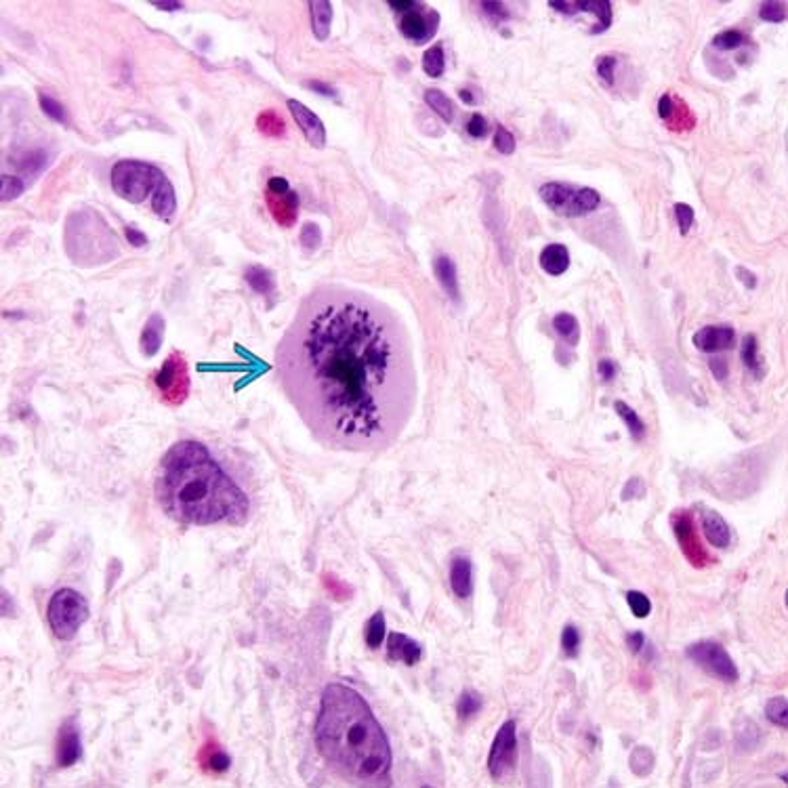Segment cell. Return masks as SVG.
<instances>
[{
  "instance_id": "1",
  "label": "cell",
  "mask_w": 788,
  "mask_h": 788,
  "mask_svg": "<svg viewBox=\"0 0 788 788\" xmlns=\"http://www.w3.org/2000/svg\"><path fill=\"white\" fill-rule=\"evenodd\" d=\"M276 370L313 437L333 450L389 448L417 404L404 324L345 286H318L301 301L278 343Z\"/></svg>"
},
{
  "instance_id": "2",
  "label": "cell",
  "mask_w": 788,
  "mask_h": 788,
  "mask_svg": "<svg viewBox=\"0 0 788 788\" xmlns=\"http://www.w3.org/2000/svg\"><path fill=\"white\" fill-rule=\"evenodd\" d=\"M156 499L181 523H242L248 499L202 444L183 439L162 456L156 473Z\"/></svg>"
},
{
  "instance_id": "3",
  "label": "cell",
  "mask_w": 788,
  "mask_h": 788,
  "mask_svg": "<svg viewBox=\"0 0 788 788\" xmlns=\"http://www.w3.org/2000/svg\"><path fill=\"white\" fill-rule=\"evenodd\" d=\"M315 742L330 769L347 782L360 786L389 782V742L366 700L355 690L343 683H330L324 690Z\"/></svg>"
},
{
  "instance_id": "4",
  "label": "cell",
  "mask_w": 788,
  "mask_h": 788,
  "mask_svg": "<svg viewBox=\"0 0 788 788\" xmlns=\"http://www.w3.org/2000/svg\"><path fill=\"white\" fill-rule=\"evenodd\" d=\"M65 248L74 263L97 265L118 255V242L105 221L91 211L74 213L65 227Z\"/></svg>"
},
{
  "instance_id": "5",
  "label": "cell",
  "mask_w": 788,
  "mask_h": 788,
  "mask_svg": "<svg viewBox=\"0 0 788 788\" xmlns=\"http://www.w3.org/2000/svg\"><path fill=\"white\" fill-rule=\"evenodd\" d=\"M162 173L147 162L120 160L112 169V187L127 202L141 204L152 189H156Z\"/></svg>"
},
{
  "instance_id": "6",
  "label": "cell",
  "mask_w": 788,
  "mask_h": 788,
  "mask_svg": "<svg viewBox=\"0 0 788 788\" xmlns=\"http://www.w3.org/2000/svg\"><path fill=\"white\" fill-rule=\"evenodd\" d=\"M47 616H49V625H51L53 633L59 639L70 641L76 637L80 627L87 622L89 603L80 593H76L72 589H61L51 597Z\"/></svg>"
},
{
  "instance_id": "7",
  "label": "cell",
  "mask_w": 788,
  "mask_h": 788,
  "mask_svg": "<svg viewBox=\"0 0 788 788\" xmlns=\"http://www.w3.org/2000/svg\"><path fill=\"white\" fill-rule=\"evenodd\" d=\"M541 198L549 209L563 217H580L597 211L599 194L591 187H576L570 183H547L541 187Z\"/></svg>"
},
{
  "instance_id": "8",
  "label": "cell",
  "mask_w": 788,
  "mask_h": 788,
  "mask_svg": "<svg viewBox=\"0 0 788 788\" xmlns=\"http://www.w3.org/2000/svg\"><path fill=\"white\" fill-rule=\"evenodd\" d=\"M154 383H156L164 404H169V406L183 404L185 397L189 395V368H187L183 353L173 351L167 360H164Z\"/></svg>"
},
{
  "instance_id": "9",
  "label": "cell",
  "mask_w": 788,
  "mask_h": 788,
  "mask_svg": "<svg viewBox=\"0 0 788 788\" xmlns=\"http://www.w3.org/2000/svg\"><path fill=\"white\" fill-rule=\"evenodd\" d=\"M687 658H692L696 665H700L704 671H709L711 675L734 683L738 681V669L734 665V660L729 654L713 641H700L687 647Z\"/></svg>"
},
{
  "instance_id": "10",
  "label": "cell",
  "mask_w": 788,
  "mask_h": 788,
  "mask_svg": "<svg viewBox=\"0 0 788 788\" xmlns=\"http://www.w3.org/2000/svg\"><path fill=\"white\" fill-rule=\"evenodd\" d=\"M267 209L271 217L278 221L282 227H293L297 221V209H299V198L297 194L288 187V181L282 177H273L267 183V194H265Z\"/></svg>"
},
{
  "instance_id": "11",
  "label": "cell",
  "mask_w": 788,
  "mask_h": 788,
  "mask_svg": "<svg viewBox=\"0 0 788 788\" xmlns=\"http://www.w3.org/2000/svg\"><path fill=\"white\" fill-rule=\"evenodd\" d=\"M515 763H517V734H515V723L507 721L492 742L488 767L492 778H503L515 767Z\"/></svg>"
},
{
  "instance_id": "12",
  "label": "cell",
  "mask_w": 788,
  "mask_h": 788,
  "mask_svg": "<svg viewBox=\"0 0 788 788\" xmlns=\"http://www.w3.org/2000/svg\"><path fill=\"white\" fill-rule=\"evenodd\" d=\"M437 25H439V15L433 9H427L423 5L408 11L400 19V32L408 40H412L414 45H423L427 40H431L437 32Z\"/></svg>"
},
{
  "instance_id": "13",
  "label": "cell",
  "mask_w": 788,
  "mask_h": 788,
  "mask_svg": "<svg viewBox=\"0 0 788 788\" xmlns=\"http://www.w3.org/2000/svg\"><path fill=\"white\" fill-rule=\"evenodd\" d=\"M288 110H290V114H293L295 122L299 124V129L303 131L305 139H307L313 147H324V143H326V131H324L322 120H320L311 110H307L301 101H295V99H288Z\"/></svg>"
},
{
  "instance_id": "14",
  "label": "cell",
  "mask_w": 788,
  "mask_h": 788,
  "mask_svg": "<svg viewBox=\"0 0 788 788\" xmlns=\"http://www.w3.org/2000/svg\"><path fill=\"white\" fill-rule=\"evenodd\" d=\"M736 341V333L732 326H704L694 335V345L700 351L715 353L729 349Z\"/></svg>"
},
{
  "instance_id": "15",
  "label": "cell",
  "mask_w": 788,
  "mask_h": 788,
  "mask_svg": "<svg viewBox=\"0 0 788 788\" xmlns=\"http://www.w3.org/2000/svg\"><path fill=\"white\" fill-rule=\"evenodd\" d=\"M82 755V744H80V734L78 727L68 721L61 725L59 736H57V763L61 767L74 765Z\"/></svg>"
},
{
  "instance_id": "16",
  "label": "cell",
  "mask_w": 788,
  "mask_h": 788,
  "mask_svg": "<svg viewBox=\"0 0 788 788\" xmlns=\"http://www.w3.org/2000/svg\"><path fill=\"white\" fill-rule=\"evenodd\" d=\"M450 587L456 597L467 599L473 593V563L469 557H454L450 563Z\"/></svg>"
},
{
  "instance_id": "17",
  "label": "cell",
  "mask_w": 788,
  "mask_h": 788,
  "mask_svg": "<svg viewBox=\"0 0 788 788\" xmlns=\"http://www.w3.org/2000/svg\"><path fill=\"white\" fill-rule=\"evenodd\" d=\"M387 654L389 660H402L408 667H412L423 658V645L402 633H393L387 641Z\"/></svg>"
},
{
  "instance_id": "18",
  "label": "cell",
  "mask_w": 788,
  "mask_h": 788,
  "mask_svg": "<svg viewBox=\"0 0 788 788\" xmlns=\"http://www.w3.org/2000/svg\"><path fill=\"white\" fill-rule=\"evenodd\" d=\"M152 209H154V213H156L160 219H164V221H169V219L175 215V211H177L175 189H173L171 181H169L167 177H164V175H162V179L158 181V185H156V189H154Z\"/></svg>"
},
{
  "instance_id": "19",
  "label": "cell",
  "mask_w": 788,
  "mask_h": 788,
  "mask_svg": "<svg viewBox=\"0 0 788 788\" xmlns=\"http://www.w3.org/2000/svg\"><path fill=\"white\" fill-rule=\"evenodd\" d=\"M702 530L707 534L709 543L717 549H725L729 545V538H732V532H729V526L725 523V519L715 513V511H707L702 513Z\"/></svg>"
},
{
  "instance_id": "20",
  "label": "cell",
  "mask_w": 788,
  "mask_h": 788,
  "mask_svg": "<svg viewBox=\"0 0 788 788\" xmlns=\"http://www.w3.org/2000/svg\"><path fill=\"white\" fill-rule=\"evenodd\" d=\"M162 339H164V318L160 313H152L143 326V333H141L143 355H147V357L156 355L160 345H162Z\"/></svg>"
},
{
  "instance_id": "21",
  "label": "cell",
  "mask_w": 788,
  "mask_h": 788,
  "mask_svg": "<svg viewBox=\"0 0 788 788\" xmlns=\"http://www.w3.org/2000/svg\"><path fill=\"white\" fill-rule=\"evenodd\" d=\"M541 267L551 276H561L570 267V251L563 244H549L541 253Z\"/></svg>"
},
{
  "instance_id": "22",
  "label": "cell",
  "mask_w": 788,
  "mask_h": 788,
  "mask_svg": "<svg viewBox=\"0 0 788 788\" xmlns=\"http://www.w3.org/2000/svg\"><path fill=\"white\" fill-rule=\"evenodd\" d=\"M433 269H435V276L442 284V288L446 290V295L452 299V301H459V278H456V265L450 257L442 255L435 259L433 263Z\"/></svg>"
},
{
  "instance_id": "23",
  "label": "cell",
  "mask_w": 788,
  "mask_h": 788,
  "mask_svg": "<svg viewBox=\"0 0 788 788\" xmlns=\"http://www.w3.org/2000/svg\"><path fill=\"white\" fill-rule=\"evenodd\" d=\"M311 11V28L318 40H326L330 34V23H333V5L326 0H313L309 3Z\"/></svg>"
},
{
  "instance_id": "24",
  "label": "cell",
  "mask_w": 788,
  "mask_h": 788,
  "mask_svg": "<svg viewBox=\"0 0 788 788\" xmlns=\"http://www.w3.org/2000/svg\"><path fill=\"white\" fill-rule=\"evenodd\" d=\"M244 278H246L248 284H251V288L255 290V293H259L263 297H271L276 293V280H273L271 271L261 267V265L248 267L244 271Z\"/></svg>"
},
{
  "instance_id": "25",
  "label": "cell",
  "mask_w": 788,
  "mask_h": 788,
  "mask_svg": "<svg viewBox=\"0 0 788 788\" xmlns=\"http://www.w3.org/2000/svg\"><path fill=\"white\" fill-rule=\"evenodd\" d=\"M257 129L265 137H282L286 133V122L276 110H265L257 118Z\"/></svg>"
},
{
  "instance_id": "26",
  "label": "cell",
  "mask_w": 788,
  "mask_h": 788,
  "mask_svg": "<svg viewBox=\"0 0 788 788\" xmlns=\"http://www.w3.org/2000/svg\"><path fill=\"white\" fill-rule=\"evenodd\" d=\"M614 408H616V412H618V417L625 421V425L629 427V433L635 437V439H641L643 435H645V425H643V421L639 419V414L629 406V404H625V402H614Z\"/></svg>"
},
{
  "instance_id": "27",
  "label": "cell",
  "mask_w": 788,
  "mask_h": 788,
  "mask_svg": "<svg viewBox=\"0 0 788 788\" xmlns=\"http://www.w3.org/2000/svg\"><path fill=\"white\" fill-rule=\"evenodd\" d=\"M425 101H427L429 107H431L435 114H439L446 122H452V120H454V103H452V99L446 97L442 91H437V89H427V91H425Z\"/></svg>"
},
{
  "instance_id": "28",
  "label": "cell",
  "mask_w": 788,
  "mask_h": 788,
  "mask_svg": "<svg viewBox=\"0 0 788 788\" xmlns=\"http://www.w3.org/2000/svg\"><path fill=\"white\" fill-rule=\"evenodd\" d=\"M574 7H576V11L580 9V11L595 13L601 19L597 32L605 30L612 23V5L608 3V0H589V3H587V0H583V3H574Z\"/></svg>"
},
{
  "instance_id": "29",
  "label": "cell",
  "mask_w": 788,
  "mask_h": 788,
  "mask_svg": "<svg viewBox=\"0 0 788 788\" xmlns=\"http://www.w3.org/2000/svg\"><path fill=\"white\" fill-rule=\"evenodd\" d=\"M364 637H366V643H368L370 650L381 647V643L385 639V616H383V612H377L375 616L368 620Z\"/></svg>"
},
{
  "instance_id": "30",
  "label": "cell",
  "mask_w": 788,
  "mask_h": 788,
  "mask_svg": "<svg viewBox=\"0 0 788 788\" xmlns=\"http://www.w3.org/2000/svg\"><path fill=\"white\" fill-rule=\"evenodd\" d=\"M553 328L557 330V335H561L570 345L578 343V322L572 313H557L553 320Z\"/></svg>"
},
{
  "instance_id": "31",
  "label": "cell",
  "mask_w": 788,
  "mask_h": 788,
  "mask_svg": "<svg viewBox=\"0 0 788 788\" xmlns=\"http://www.w3.org/2000/svg\"><path fill=\"white\" fill-rule=\"evenodd\" d=\"M444 68H446L444 49H442V45H433V47L427 49L425 55H423V70H425L431 78H437V76L444 74Z\"/></svg>"
},
{
  "instance_id": "32",
  "label": "cell",
  "mask_w": 788,
  "mask_h": 788,
  "mask_svg": "<svg viewBox=\"0 0 788 788\" xmlns=\"http://www.w3.org/2000/svg\"><path fill=\"white\" fill-rule=\"evenodd\" d=\"M765 713H767L771 723H776L784 729L788 727V702H786V698H780V696L771 698L765 707Z\"/></svg>"
},
{
  "instance_id": "33",
  "label": "cell",
  "mask_w": 788,
  "mask_h": 788,
  "mask_svg": "<svg viewBox=\"0 0 788 788\" xmlns=\"http://www.w3.org/2000/svg\"><path fill=\"white\" fill-rule=\"evenodd\" d=\"M677 536H679V543L681 547L685 549V553L690 549H696L698 553H702L700 549V541H696V534H694V528H692V519L687 515L681 517V523H677ZM704 555V553H702Z\"/></svg>"
},
{
  "instance_id": "34",
  "label": "cell",
  "mask_w": 788,
  "mask_h": 788,
  "mask_svg": "<svg viewBox=\"0 0 788 788\" xmlns=\"http://www.w3.org/2000/svg\"><path fill=\"white\" fill-rule=\"evenodd\" d=\"M479 709H481V698H479V694H475V692H465V694H461L459 704H456V711H459V717H461V719H469V717H473Z\"/></svg>"
},
{
  "instance_id": "35",
  "label": "cell",
  "mask_w": 788,
  "mask_h": 788,
  "mask_svg": "<svg viewBox=\"0 0 788 788\" xmlns=\"http://www.w3.org/2000/svg\"><path fill=\"white\" fill-rule=\"evenodd\" d=\"M746 43V36L738 30H727V32H721L713 38V45L721 51H732V49H738Z\"/></svg>"
},
{
  "instance_id": "36",
  "label": "cell",
  "mask_w": 788,
  "mask_h": 788,
  "mask_svg": "<svg viewBox=\"0 0 788 788\" xmlns=\"http://www.w3.org/2000/svg\"><path fill=\"white\" fill-rule=\"evenodd\" d=\"M38 101H40V107L45 110V114L47 116H51L53 120H57V122H68V114H65V110H63V105L59 103V101H55L51 95H47V93H40L38 95Z\"/></svg>"
},
{
  "instance_id": "37",
  "label": "cell",
  "mask_w": 788,
  "mask_h": 788,
  "mask_svg": "<svg viewBox=\"0 0 788 788\" xmlns=\"http://www.w3.org/2000/svg\"><path fill=\"white\" fill-rule=\"evenodd\" d=\"M204 755H209V759H206V761L202 759V763L209 769H213V771H223V769L229 767V757L221 749H215V746H213V751H209V746H206Z\"/></svg>"
},
{
  "instance_id": "38",
  "label": "cell",
  "mask_w": 788,
  "mask_h": 788,
  "mask_svg": "<svg viewBox=\"0 0 788 788\" xmlns=\"http://www.w3.org/2000/svg\"><path fill=\"white\" fill-rule=\"evenodd\" d=\"M627 601H629V605H631V610H633V614H635L637 618H645V616L652 612V603H650V599H647L643 593H639V591H631V593L627 595Z\"/></svg>"
},
{
  "instance_id": "39",
  "label": "cell",
  "mask_w": 788,
  "mask_h": 788,
  "mask_svg": "<svg viewBox=\"0 0 788 788\" xmlns=\"http://www.w3.org/2000/svg\"><path fill=\"white\" fill-rule=\"evenodd\" d=\"M494 147L499 149L501 154H513L515 152V137L505 129V127H496V135H494Z\"/></svg>"
},
{
  "instance_id": "40",
  "label": "cell",
  "mask_w": 788,
  "mask_h": 788,
  "mask_svg": "<svg viewBox=\"0 0 788 788\" xmlns=\"http://www.w3.org/2000/svg\"><path fill=\"white\" fill-rule=\"evenodd\" d=\"M301 244L305 246V251H315L322 244V231L315 223H305L301 231Z\"/></svg>"
},
{
  "instance_id": "41",
  "label": "cell",
  "mask_w": 788,
  "mask_h": 788,
  "mask_svg": "<svg viewBox=\"0 0 788 788\" xmlns=\"http://www.w3.org/2000/svg\"><path fill=\"white\" fill-rule=\"evenodd\" d=\"M742 360L751 370H757V339L755 335H746L742 341Z\"/></svg>"
},
{
  "instance_id": "42",
  "label": "cell",
  "mask_w": 788,
  "mask_h": 788,
  "mask_svg": "<svg viewBox=\"0 0 788 788\" xmlns=\"http://www.w3.org/2000/svg\"><path fill=\"white\" fill-rule=\"evenodd\" d=\"M759 15H761V19H765V21L782 23V21L786 19V7L780 5V3H765V5H761Z\"/></svg>"
},
{
  "instance_id": "43",
  "label": "cell",
  "mask_w": 788,
  "mask_h": 788,
  "mask_svg": "<svg viewBox=\"0 0 788 788\" xmlns=\"http://www.w3.org/2000/svg\"><path fill=\"white\" fill-rule=\"evenodd\" d=\"M578 645H580V633L576 627H566L563 633H561V647L568 656H576L578 652Z\"/></svg>"
},
{
  "instance_id": "44",
  "label": "cell",
  "mask_w": 788,
  "mask_h": 788,
  "mask_svg": "<svg viewBox=\"0 0 788 788\" xmlns=\"http://www.w3.org/2000/svg\"><path fill=\"white\" fill-rule=\"evenodd\" d=\"M23 191V181L19 177L3 175V200H15Z\"/></svg>"
},
{
  "instance_id": "45",
  "label": "cell",
  "mask_w": 788,
  "mask_h": 788,
  "mask_svg": "<svg viewBox=\"0 0 788 788\" xmlns=\"http://www.w3.org/2000/svg\"><path fill=\"white\" fill-rule=\"evenodd\" d=\"M675 215H677V223H679V229L681 234H687L692 223H694V211L690 204H675Z\"/></svg>"
},
{
  "instance_id": "46",
  "label": "cell",
  "mask_w": 788,
  "mask_h": 788,
  "mask_svg": "<svg viewBox=\"0 0 788 788\" xmlns=\"http://www.w3.org/2000/svg\"><path fill=\"white\" fill-rule=\"evenodd\" d=\"M614 68H616V57L603 55V57L597 59V74L608 82V85H612V82H614Z\"/></svg>"
},
{
  "instance_id": "47",
  "label": "cell",
  "mask_w": 788,
  "mask_h": 788,
  "mask_svg": "<svg viewBox=\"0 0 788 788\" xmlns=\"http://www.w3.org/2000/svg\"><path fill=\"white\" fill-rule=\"evenodd\" d=\"M467 133H469L473 139L486 137V135H488V122H486V118L479 116V114H473L471 120L467 122Z\"/></svg>"
},
{
  "instance_id": "48",
  "label": "cell",
  "mask_w": 788,
  "mask_h": 788,
  "mask_svg": "<svg viewBox=\"0 0 788 788\" xmlns=\"http://www.w3.org/2000/svg\"><path fill=\"white\" fill-rule=\"evenodd\" d=\"M481 9H484V13L490 15L496 23L509 19V11L505 9L503 3H481Z\"/></svg>"
},
{
  "instance_id": "49",
  "label": "cell",
  "mask_w": 788,
  "mask_h": 788,
  "mask_svg": "<svg viewBox=\"0 0 788 788\" xmlns=\"http://www.w3.org/2000/svg\"><path fill=\"white\" fill-rule=\"evenodd\" d=\"M127 240H129V244H133L135 248H139V246H145L147 244V238H145V234L143 231H139L137 227H133V225H127Z\"/></svg>"
},
{
  "instance_id": "50",
  "label": "cell",
  "mask_w": 788,
  "mask_h": 788,
  "mask_svg": "<svg viewBox=\"0 0 788 788\" xmlns=\"http://www.w3.org/2000/svg\"><path fill=\"white\" fill-rule=\"evenodd\" d=\"M597 370H599V375H601L603 381H612L616 377V364H614V360H601Z\"/></svg>"
},
{
  "instance_id": "51",
  "label": "cell",
  "mask_w": 788,
  "mask_h": 788,
  "mask_svg": "<svg viewBox=\"0 0 788 788\" xmlns=\"http://www.w3.org/2000/svg\"><path fill=\"white\" fill-rule=\"evenodd\" d=\"M307 87H309V89H313V91H318L320 95L337 97V89H333L330 85H324V82H318V80H313V82H307Z\"/></svg>"
},
{
  "instance_id": "52",
  "label": "cell",
  "mask_w": 788,
  "mask_h": 788,
  "mask_svg": "<svg viewBox=\"0 0 788 788\" xmlns=\"http://www.w3.org/2000/svg\"><path fill=\"white\" fill-rule=\"evenodd\" d=\"M671 112H673L671 97H669V95L660 97V101H658V114H660L662 118H671Z\"/></svg>"
},
{
  "instance_id": "53",
  "label": "cell",
  "mask_w": 788,
  "mask_h": 788,
  "mask_svg": "<svg viewBox=\"0 0 788 788\" xmlns=\"http://www.w3.org/2000/svg\"><path fill=\"white\" fill-rule=\"evenodd\" d=\"M711 368H713V372H715V375H717L719 379H725L727 364H725V360H723V357H717V360H713V362H711Z\"/></svg>"
},
{
  "instance_id": "54",
  "label": "cell",
  "mask_w": 788,
  "mask_h": 788,
  "mask_svg": "<svg viewBox=\"0 0 788 788\" xmlns=\"http://www.w3.org/2000/svg\"><path fill=\"white\" fill-rule=\"evenodd\" d=\"M629 645L633 647V652H639L645 645V637L641 633H631L629 635Z\"/></svg>"
},
{
  "instance_id": "55",
  "label": "cell",
  "mask_w": 788,
  "mask_h": 788,
  "mask_svg": "<svg viewBox=\"0 0 788 788\" xmlns=\"http://www.w3.org/2000/svg\"><path fill=\"white\" fill-rule=\"evenodd\" d=\"M389 7L393 9V11H404V13H408V11H412V9H417L419 7V3H395V0H391L389 3Z\"/></svg>"
},
{
  "instance_id": "56",
  "label": "cell",
  "mask_w": 788,
  "mask_h": 788,
  "mask_svg": "<svg viewBox=\"0 0 788 788\" xmlns=\"http://www.w3.org/2000/svg\"><path fill=\"white\" fill-rule=\"evenodd\" d=\"M152 5H154V7H158V9H164V11H175V9H181V3H164V0H154Z\"/></svg>"
},
{
  "instance_id": "57",
  "label": "cell",
  "mask_w": 788,
  "mask_h": 788,
  "mask_svg": "<svg viewBox=\"0 0 788 788\" xmlns=\"http://www.w3.org/2000/svg\"><path fill=\"white\" fill-rule=\"evenodd\" d=\"M738 273H740V276H744V278H742V282H744L746 286H751V288H753V286L757 284V280H755V276H753L751 271H744V269L740 267V269H738Z\"/></svg>"
},
{
  "instance_id": "58",
  "label": "cell",
  "mask_w": 788,
  "mask_h": 788,
  "mask_svg": "<svg viewBox=\"0 0 788 788\" xmlns=\"http://www.w3.org/2000/svg\"><path fill=\"white\" fill-rule=\"evenodd\" d=\"M461 99H463V101H467L469 105H473V103H475V99L471 97V91H467V89H463V91H461Z\"/></svg>"
}]
</instances>
